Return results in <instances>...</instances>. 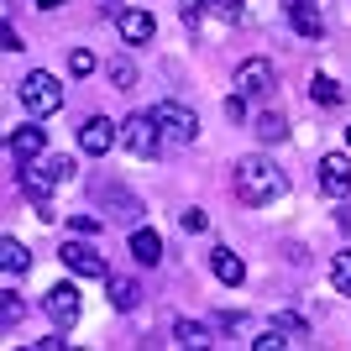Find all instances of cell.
I'll return each instance as SVG.
<instances>
[{"label":"cell","mask_w":351,"mask_h":351,"mask_svg":"<svg viewBox=\"0 0 351 351\" xmlns=\"http://www.w3.org/2000/svg\"><path fill=\"white\" fill-rule=\"evenodd\" d=\"M116 142H121V126H116L110 116H89L84 126H79V147H84L89 158H105Z\"/></svg>","instance_id":"cell-5"},{"label":"cell","mask_w":351,"mask_h":351,"mask_svg":"<svg viewBox=\"0 0 351 351\" xmlns=\"http://www.w3.org/2000/svg\"><path fill=\"white\" fill-rule=\"evenodd\" d=\"M21 315H27V304H21L16 293H0V325H5V330H16V325H21Z\"/></svg>","instance_id":"cell-22"},{"label":"cell","mask_w":351,"mask_h":351,"mask_svg":"<svg viewBox=\"0 0 351 351\" xmlns=\"http://www.w3.org/2000/svg\"><path fill=\"white\" fill-rule=\"evenodd\" d=\"M43 147H47L43 126H16V132H11V152H16V158H21V162L43 158Z\"/></svg>","instance_id":"cell-14"},{"label":"cell","mask_w":351,"mask_h":351,"mask_svg":"<svg viewBox=\"0 0 351 351\" xmlns=\"http://www.w3.org/2000/svg\"><path fill=\"white\" fill-rule=\"evenodd\" d=\"M309 95H315L320 105H341V100H346V89H341L330 73H315V79H309Z\"/></svg>","instance_id":"cell-18"},{"label":"cell","mask_w":351,"mask_h":351,"mask_svg":"<svg viewBox=\"0 0 351 351\" xmlns=\"http://www.w3.org/2000/svg\"><path fill=\"white\" fill-rule=\"evenodd\" d=\"M69 69L79 73V79H84V73H95V69H100V58H95L89 47H73V53H69Z\"/></svg>","instance_id":"cell-23"},{"label":"cell","mask_w":351,"mask_h":351,"mask_svg":"<svg viewBox=\"0 0 351 351\" xmlns=\"http://www.w3.org/2000/svg\"><path fill=\"white\" fill-rule=\"evenodd\" d=\"M273 84H278V73H273V63H267V58H247L241 69H236V95H247V100L267 95Z\"/></svg>","instance_id":"cell-6"},{"label":"cell","mask_w":351,"mask_h":351,"mask_svg":"<svg viewBox=\"0 0 351 351\" xmlns=\"http://www.w3.org/2000/svg\"><path fill=\"white\" fill-rule=\"evenodd\" d=\"M63 267H69V273H79V278H105V257L95 247H89V241H63Z\"/></svg>","instance_id":"cell-8"},{"label":"cell","mask_w":351,"mask_h":351,"mask_svg":"<svg viewBox=\"0 0 351 351\" xmlns=\"http://www.w3.org/2000/svg\"><path fill=\"white\" fill-rule=\"evenodd\" d=\"M210 267H215V278L226 283V289H241V283H247V263H241L231 247H215V252H210Z\"/></svg>","instance_id":"cell-12"},{"label":"cell","mask_w":351,"mask_h":351,"mask_svg":"<svg viewBox=\"0 0 351 351\" xmlns=\"http://www.w3.org/2000/svg\"><path fill=\"white\" fill-rule=\"evenodd\" d=\"M121 142H126V152L132 158H158V147H162V126L152 110H136V116L121 121Z\"/></svg>","instance_id":"cell-3"},{"label":"cell","mask_w":351,"mask_h":351,"mask_svg":"<svg viewBox=\"0 0 351 351\" xmlns=\"http://www.w3.org/2000/svg\"><path fill=\"white\" fill-rule=\"evenodd\" d=\"M231 189H236V199L241 205H273L283 189H289V178H283V168H273L267 158H236V168H231Z\"/></svg>","instance_id":"cell-1"},{"label":"cell","mask_w":351,"mask_h":351,"mask_svg":"<svg viewBox=\"0 0 351 351\" xmlns=\"http://www.w3.org/2000/svg\"><path fill=\"white\" fill-rule=\"evenodd\" d=\"M69 220H73V231H79V236H95V231L105 226L100 215H69Z\"/></svg>","instance_id":"cell-28"},{"label":"cell","mask_w":351,"mask_h":351,"mask_svg":"<svg viewBox=\"0 0 351 351\" xmlns=\"http://www.w3.org/2000/svg\"><path fill=\"white\" fill-rule=\"evenodd\" d=\"M320 189L330 194V199H346L351 194V158L346 152H325L320 158Z\"/></svg>","instance_id":"cell-7"},{"label":"cell","mask_w":351,"mask_h":351,"mask_svg":"<svg viewBox=\"0 0 351 351\" xmlns=\"http://www.w3.org/2000/svg\"><path fill=\"white\" fill-rule=\"evenodd\" d=\"M205 5H215L220 16H236V11H241V0H205Z\"/></svg>","instance_id":"cell-31"},{"label":"cell","mask_w":351,"mask_h":351,"mask_svg":"<svg viewBox=\"0 0 351 351\" xmlns=\"http://www.w3.org/2000/svg\"><path fill=\"white\" fill-rule=\"evenodd\" d=\"M0 37H5V53H21V32H16V21H5Z\"/></svg>","instance_id":"cell-29"},{"label":"cell","mask_w":351,"mask_h":351,"mask_svg":"<svg viewBox=\"0 0 351 351\" xmlns=\"http://www.w3.org/2000/svg\"><path fill=\"white\" fill-rule=\"evenodd\" d=\"M278 346H293V341H289V336H283V330H278V325H267V330H263V336H257V341H252V351H278Z\"/></svg>","instance_id":"cell-25"},{"label":"cell","mask_w":351,"mask_h":351,"mask_svg":"<svg viewBox=\"0 0 351 351\" xmlns=\"http://www.w3.org/2000/svg\"><path fill=\"white\" fill-rule=\"evenodd\" d=\"M178 226H184V231H189V236H199V231H205V226H210V215H205V210H199V205H189V210H184V215H178Z\"/></svg>","instance_id":"cell-26"},{"label":"cell","mask_w":351,"mask_h":351,"mask_svg":"<svg viewBox=\"0 0 351 351\" xmlns=\"http://www.w3.org/2000/svg\"><path fill=\"white\" fill-rule=\"evenodd\" d=\"M110 79H116V89H132L136 84V69H132V63H110Z\"/></svg>","instance_id":"cell-27"},{"label":"cell","mask_w":351,"mask_h":351,"mask_svg":"<svg viewBox=\"0 0 351 351\" xmlns=\"http://www.w3.org/2000/svg\"><path fill=\"white\" fill-rule=\"evenodd\" d=\"M116 27H121V37L132 47H142V43H152L158 21H152V11H116Z\"/></svg>","instance_id":"cell-11"},{"label":"cell","mask_w":351,"mask_h":351,"mask_svg":"<svg viewBox=\"0 0 351 351\" xmlns=\"http://www.w3.org/2000/svg\"><path fill=\"white\" fill-rule=\"evenodd\" d=\"M63 0H37V11H58Z\"/></svg>","instance_id":"cell-32"},{"label":"cell","mask_w":351,"mask_h":351,"mask_svg":"<svg viewBox=\"0 0 351 351\" xmlns=\"http://www.w3.org/2000/svg\"><path fill=\"white\" fill-rule=\"evenodd\" d=\"M330 283L351 299V252H336V257H330Z\"/></svg>","instance_id":"cell-21"},{"label":"cell","mask_w":351,"mask_h":351,"mask_svg":"<svg viewBox=\"0 0 351 351\" xmlns=\"http://www.w3.org/2000/svg\"><path fill=\"white\" fill-rule=\"evenodd\" d=\"M0 267H5V273L16 278V273H27V267H32V252L21 247L16 236H5V241H0Z\"/></svg>","instance_id":"cell-16"},{"label":"cell","mask_w":351,"mask_h":351,"mask_svg":"<svg viewBox=\"0 0 351 351\" xmlns=\"http://www.w3.org/2000/svg\"><path fill=\"white\" fill-rule=\"evenodd\" d=\"M173 341H178V346H210V336H205V325H199V320H178Z\"/></svg>","instance_id":"cell-20"},{"label":"cell","mask_w":351,"mask_h":351,"mask_svg":"<svg viewBox=\"0 0 351 351\" xmlns=\"http://www.w3.org/2000/svg\"><path fill=\"white\" fill-rule=\"evenodd\" d=\"M226 116H231V121L247 116V95H231V100H226Z\"/></svg>","instance_id":"cell-30"},{"label":"cell","mask_w":351,"mask_h":351,"mask_svg":"<svg viewBox=\"0 0 351 351\" xmlns=\"http://www.w3.org/2000/svg\"><path fill=\"white\" fill-rule=\"evenodd\" d=\"M100 194H105V205L116 210V220H136V215H142V205H136L126 189H100Z\"/></svg>","instance_id":"cell-19"},{"label":"cell","mask_w":351,"mask_h":351,"mask_svg":"<svg viewBox=\"0 0 351 351\" xmlns=\"http://www.w3.org/2000/svg\"><path fill=\"white\" fill-rule=\"evenodd\" d=\"M152 116H158L162 136H173V142H194V136H199V116H194L189 105H178V100L152 105Z\"/></svg>","instance_id":"cell-4"},{"label":"cell","mask_w":351,"mask_h":351,"mask_svg":"<svg viewBox=\"0 0 351 351\" xmlns=\"http://www.w3.org/2000/svg\"><path fill=\"white\" fill-rule=\"evenodd\" d=\"M289 27L299 32V37H309V43H320L325 37V16L315 0H289Z\"/></svg>","instance_id":"cell-10"},{"label":"cell","mask_w":351,"mask_h":351,"mask_svg":"<svg viewBox=\"0 0 351 351\" xmlns=\"http://www.w3.org/2000/svg\"><path fill=\"white\" fill-rule=\"evenodd\" d=\"M273 325H278V330H283L289 341H304V336H309V325L299 320V315H273Z\"/></svg>","instance_id":"cell-24"},{"label":"cell","mask_w":351,"mask_h":351,"mask_svg":"<svg viewBox=\"0 0 351 351\" xmlns=\"http://www.w3.org/2000/svg\"><path fill=\"white\" fill-rule=\"evenodd\" d=\"M47 315H53L58 330H73V325H79V289H73V283L47 289Z\"/></svg>","instance_id":"cell-9"},{"label":"cell","mask_w":351,"mask_h":351,"mask_svg":"<svg viewBox=\"0 0 351 351\" xmlns=\"http://www.w3.org/2000/svg\"><path fill=\"white\" fill-rule=\"evenodd\" d=\"M132 257L142 267H158L162 263V236L152 231V226H136V231H132Z\"/></svg>","instance_id":"cell-13"},{"label":"cell","mask_w":351,"mask_h":351,"mask_svg":"<svg viewBox=\"0 0 351 351\" xmlns=\"http://www.w3.org/2000/svg\"><path fill=\"white\" fill-rule=\"evenodd\" d=\"M105 5H116V0H105Z\"/></svg>","instance_id":"cell-34"},{"label":"cell","mask_w":351,"mask_h":351,"mask_svg":"<svg viewBox=\"0 0 351 351\" xmlns=\"http://www.w3.org/2000/svg\"><path fill=\"white\" fill-rule=\"evenodd\" d=\"M346 142H351V126H346Z\"/></svg>","instance_id":"cell-33"},{"label":"cell","mask_w":351,"mask_h":351,"mask_svg":"<svg viewBox=\"0 0 351 351\" xmlns=\"http://www.w3.org/2000/svg\"><path fill=\"white\" fill-rule=\"evenodd\" d=\"M252 126H257V136H263V142H283V136H289V116H283V110H263Z\"/></svg>","instance_id":"cell-17"},{"label":"cell","mask_w":351,"mask_h":351,"mask_svg":"<svg viewBox=\"0 0 351 351\" xmlns=\"http://www.w3.org/2000/svg\"><path fill=\"white\" fill-rule=\"evenodd\" d=\"M21 105H27L32 116H53V110H63V84L47 69H32L21 79Z\"/></svg>","instance_id":"cell-2"},{"label":"cell","mask_w":351,"mask_h":351,"mask_svg":"<svg viewBox=\"0 0 351 351\" xmlns=\"http://www.w3.org/2000/svg\"><path fill=\"white\" fill-rule=\"evenodd\" d=\"M105 293H110V309H121V315H132L136 299H142L136 278H105Z\"/></svg>","instance_id":"cell-15"}]
</instances>
